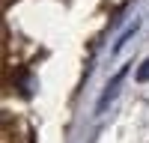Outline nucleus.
<instances>
[{
  "label": "nucleus",
  "instance_id": "1",
  "mask_svg": "<svg viewBox=\"0 0 149 143\" xmlns=\"http://www.w3.org/2000/svg\"><path fill=\"white\" fill-rule=\"evenodd\" d=\"M137 81H149V60H146V63H140V69H137Z\"/></svg>",
  "mask_w": 149,
  "mask_h": 143
}]
</instances>
